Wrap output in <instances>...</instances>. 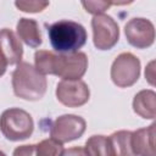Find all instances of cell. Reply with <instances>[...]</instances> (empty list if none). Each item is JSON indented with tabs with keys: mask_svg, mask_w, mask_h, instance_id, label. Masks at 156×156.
Listing matches in <instances>:
<instances>
[{
	"mask_svg": "<svg viewBox=\"0 0 156 156\" xmlns=\"http://www.w3.org/2000/svg\"><path fill=\"white\" fill-rule=\"evenodd\" d=\"M35 68L41 74H54L62 79H80L88 68V56L82 51L54 52L38 50L34 54Z\"/></svg>",
	"mask_w": 156,
	"mask_h": 156,
	"instance_id": "cell-1",
	"label": "cell"
},
{
	"mask_svg": "<svg viewBox=\"0 0 156 156\" xmlns=\"http://www.w3.org/2000/svg\"><path fill=\"white\" fill-rule=\"evenodd\" d=\"M48 88V82L35 67L28 62H18L12 72V89L17 98L27 101L40 100Z\"/></svg>",
	"mask_w": 156,
	"mask_h": 156,
	"instance_id": "cell-2",
	"label": "cell"
},
{
	"mask_svg": "<svg viewBox=\"0 0 156 156\" xmlns=\"http://www.w3.org/2000/svg\"><path fill=\"white\" fill-rule=\"evenodd\" d=\"M48 35L51 46L57 52L78 51L87 43L85 28L74 21L60 20L48 28Z\"/></svg>",
	"mask_w": 156,
	"mask_h": 156,
	"instance_id": "cell-3",
	"label": "cell"
},
{
	"mask_svg": "<svg viewBox=\"0 0 156 156\" xmlns=\"http://www.w3.org/2000/svg\"><path fill=\"white\" fill-rule=\"evenodd\" d=\"M34 130L32 116L18 107L5 110L0 116V132L10 141L28 139Z\"/></svg>",
	"mask_w": 156,
	"mask_h": 156,
	"instance_id": "cell-4",
	"label": "cell"
},
{
	"mask_svg": "<svg viewBox=\"0 0 156 156\" xmlns=\"http://www.w3.org/2000/svg\"><path fill=\"white\" fill-rule=\"evenodd\" d=\"M140 77V60L132 52L119 54L111 66V79L118 88H128Z\"/></svg>",
	"mask_w": 156,
	"mask_h": 156,
	"instance_id": "cell-5",
	"label": "cell"
},
{
	"mask_svg": "<svg viewBox=\"0 0 156 156\" xmlns=\"http://www.w3.org/2000/svg\"><path fill=\"white\" fill-rule=\"evenodd\" d=\"M93 43L98 50L112 49L119 39L118 23L108 15H94L91 18Z\"/></svg>",
	"mask_w": 156,
	"mask_h": 156,
	"instance_id": "cell-6",
	"label": "cell"
},
{
	"mask_svg": "<svg viewBox=\"0 0 156 156\" xmlns=\"http://www.w3.org/2000/svg\"><path fill=\"white\" fill-rule=\"evenodd\" d=\"M87 128V122L77 115H62L57 117L50 128V136L65 144L79 139Z\"/></svg>",
	"mask_w": 156,
	"mask_h": 156,
	"instance_id": "cell-7",
	"label": "cell"
},
{
	"mask_svg": "<svg viewBox=\"0 0 156 156\" xmlns=\"http://www.w3.org/2000/svg\"><path fill=\"white\" fill-rule=\"evenodd\" d=\"M56 98L67 107H79L89 101L90 90L82 79H62L56 85Z\"/></svg>",
	"mask_w": 156,
	"mask_h": 156,
	"instance_id": "cell-8",
	"label": "cell"
},
{
	"mask_svg": "<svg viewBox=\"0 0 156 156\" xmlns=\"http://www.w3.org/2000/svg\"><path fill=\"white\" fill-rule=\"evenodd\" d=\"M127 41L136 49L150 48L155 41L154 23L144 17H134L124 26Z\"/></svg>",
	"mask_w": 156,
	"mask_h": 156,
	"instance_id": "cell-9",
	"label": "cell"
},
{
	"mask_svg": "<svg viewBox=\"0 0 156 156\" xmlns=\"http://www.w3.org/2000/svg\"><path fill=\"white\" fill-rule=\"evenodd\" d=\"M0 54L5 57L7 63L17 65L23 56V48L18 37L9 28L0 29Z\"/></svg>",
	"mask_w": 156,
	"mask_h": 156,
	"instance_id": "cell-10",
	"label": "cell"
},
{
	"mask_svg": "<svg viewBox=\"0 0 156 156\" xmlns=\"http://www.w3.org/2000/svg\"><path fill=\"white\" fill-rule=\"evenodd\" d=\"M155 123L146 128L132 132L130 149L133 155H154L155 154Z\"/></svg>",
	"mask_w": 156,
	"mask_h": 156,
	"instance_id": "cell-11",
	"label": "cell"
},
{
	"mask_svg": "<svg viewBox=\"0 0 156 156\" xmlns=\"http://www.w3.org/2000/svg\"><path fill=\"white\" fill-rule=\"evenodd\" d=\"M133 110L141 118L154 119L156 116V93L151 89L136 93L133 99Z\"/></svg>",
	"mask_w": 156,
	"mask_h": 156,
	"instance_id": "cell-12",
	"label": "cell"
},
{
	"mask_svg": "<svg viewBox=\"0 0 156 156\" xmlns=\"http://www.w3.org/2000/svg\"><path fill=\"white\" fill-rule=\"evenodd\" d=\"M17 35L21 40H23L28 46L30 48H39L43 43L41 33L39 24L33 18H26L22 17L18 20L16 26Z\"/></svg>",
	"mask_w": 156,
	"mask_h": 156,
	"instance_id": "cell-13",
	"label": "cell"
},
{
	"mask_svg": "<svg viewBox=\"0 0 156 156\" xmlns=\"http://www.w3.org/2000/svg\"><path fill=\"white\" fill-rule=\"evenodd\" d=\"M84 151L91 156H113L110 138L105 135H91L85 141Z\"/></svg>",
	"mask_w": 156,
	"mask_h": 156,
	"instance_id": "cell-14",
	"label": "cell"
},
{
	"mask_svg": "<svg viewBox=\"0 0 156 156\" xmlns=\"http://www.w3.org/2000/svg\"><path fill=\"white\" fill-rule=\"evenodd\" d=\"M130 136L132 132L130 130H118L112 133L108 138L111 141V146L113 150V156L115 155H133L132 149H130Z\"/></svg>",
	"mask_w": 156,
	"mask_h": 156,
	"instance_id": "cell-15",
	"label": "cell"
},
{
	"mask_svg": "<svg viewBox=\"0 0 156 156\" xmlns=\"http://www.w3.org/2000/svg\"><path fill=\"white\" fill-rule=\"evenodd\" d=\"M62 152H63L62 143L57 141L54 138L44 139L35 145V155L38 156H57V155H62Z\"/></svg>",
	"mask_w": 156,
	"mask_h": 156,
	"instance_id": "cell-16",
	"label": "cell"
},
{
	"mask_svg": "<svg viewBox=\"0 0 156 156\" xmlns=\"http://www.w3.org/2000/svg\"><path fill=\"white\" fill-rule=\"evenodd\" d=\"M49 0H15V6L28 13H38L44 11L49 6Z\"/></svg>",
	"mask_w": 156,
	"mask_h": 156,
	"instance_id": "cell-17",
	"label": "cell"
},
{
	"mask_svg": "<svg viewBox=\"0 0 156 156\" xmlns=\"http://www.w3.org/2000/svg\"><path fill=\"white\" fill-rule=\"evenodd\" d=\"M84 10L91 15H100L104 13L106 10L110 9L111 0H80Z\"/></svg>",
	"mask_w": 156,
	"mask_h": 156,
	"instance_id": "cell-18",
	"label": "cell"
},
{
	"mask_svg": "<svg viewBox=\"0 0 156 156\" xmlns=\"http://www.w3.org/2000/svg\"><path fill=\"white\" fill-rule=\"evenodd\" d=\"M15 156H33L35 155V145H22L15 149Z\"/></svg>",
	"mask_w": 156,
	"mask_h": 156,
	"instance_id": "cell-19",
	"label": "cell"
},
{
	"mask_svg": "<svg viewBox=\"0 0 156 156\" xmlns=\"http://www.w3.org/2000/svg\"><path fill=\"white\" fill-rule=\"evenodd\" d=\"M154 65H155V61H151L149 65H147V67H146V69H145V78L147 79V82L154 87L155 85V68H154Z\"/></svg>",
	"mask_w": 156,
	"mask_h": 156,
	"instance_id": "cell-20",
	"label": "cell"
},
{
	"mask_svg": "<svg viewBox=\"0 0 156 156\" xmlns=\"http://www.w3.org/2000/svg\"><path fill=\"white\" fill-rule=\"evenodd\" d=\"M62 155H85V151H84V149L74 147V149H69V150H63Z\"/></svg>",
	"mask_w": 156,
	"mask_h": 156,
	"instance_id": "cell-21",
	"label": "cell"
},
{
	"mask_svg": "<svg viewBox=\"0 0 156 156\" xmlns=\"http://www.w3.org/2000/svg\"><path fill=\"white\" fill-rule=\"evenodd\" d=\"M7 66H9L7 61H6V60H5V57H2V55L0 54V77H2V76L5 74Z\"/></svg>",
	"mask_w": 156,
	"mask_h": 156,
	"instance_id": "cell-22",
	"label": "cell"
},
{
	"mask_svg": "<svg viewBox=\"0 0 156 156\" xmlns=\"http://www.w3.org/2000/svg\"><path fill=\"white\" fill-rule=\"evenodd\" d=\"M132 2H134V0H111V4L116 6H126L130 5Z\"/></svg>",
	"mask_w": 156,
	"mask_h": 156,
	"instance_id": "cell-23",
	"label": "cell"
},
{
	"mask_svg": "<svg viewBox=\"0 0 156 156\" xmlns=\"http://www.w3.org/2000/svg\"><path fill=\"white\" fill-rule=\"evenodd\" d=\"M0 155H4V152H2V151H1V150H0Z\"/></svg>",
	"mask_w": 156,
	"mask_h": 156,
	"instance_id": "cell-24",
	"label": "cell"
}]
</instances>
